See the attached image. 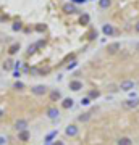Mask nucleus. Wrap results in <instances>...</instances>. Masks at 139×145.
I'll use <instances>...</instances> for the list:
<instances>
[{"label":"nucleus","instance_id":"nucleus-4","mask_svg":"<svg viewBox=\"0 0 139 145\" xmlns=\"http://www.w3.org/2000/svg\"><path fill=\"white\" fill-rule=\"evenodd\" d=\"M31 90H32L34 95H44L45 92H47V87H45V85H34Z\"/></svg>","mask_w":139,"mask_h":145},{"label":"nucleus","instance_id":"nucleus-12","mask_svg":"<svg viewBox=\"0 0 139 145\" xmlns=\"http://www.w3.org/2000/svg\"><path fill=\"white\" fill-rule=\"evenodd\" d=\"M13 66H15V61L7 60V61L3 63V69H5V71H10V69H13Z\"/></svg>","mask_w":139,"mask_h":145},{"label":"nucleus","instance_id":"nucleus-20","mask_svg":"<svg viewBox=\"0 0 139 145\" xmlns=\"http://www.w3.org/2000/svg\"><path fill=\"white\" fill-rule=\"evenodd\" d=\"M15 89H16V90H23V89H24V84H23V82H20V81L15 82Z\"/></svg>","mask_w":139,"mask_h":145},{"label":"nucleus","instance_id":"nucleus-29","mask_svg":"<svg viewBox=\"0 0 139 145\" xmlns=\"http://www.w3.org/2000/svg\"><path fill=\"white\" fill-rule=\"evenodd\" d=\"M71 2H75V3H84L86 0H71Z\"/></svg>","mask_w":139,"mask_h":145},{"label":"nucleus","instance_id":"nucleus-17","mask_svg":"<svg viewBox=\"0 0 139 145\" xmlns=\"http://www.w3.org/2000/svg\"><path fill=\"white\" fill-rule=\"evenodd\" d=\"M110 0H99V5H100V8H108L110 7Z\"/></svg>","mask_w":139,"mask_h":145},{"label":"nucleus","instance_id":"nucleus-23","mask_svg":"<svg viewBox=\"0 0 139 145\" xmlns=\"http://www.w3.org/2000/svg\"><path fill=\"white\" fill-rule=\"evenodd\" d=\"M36 52V45H29L27 47V53H34Z\"/></svg>","mask_w":139,"mask_h":145},{"label":"nucleus","instance_id":"nucleus-3","mask_svg":"<svg viewBox=\"0 0 139 145\" xmlns=\"http://www.w3.org/2000/svg\"><path fill=\"white\" fill-rule=\"evenodd\" d=\"M26 127H27V121L26 119H18L16 123H15V129L16 131H26Z\"/></svg>","mask_w":139,"mask_h":145},{"label":"nucleus","instance_id":"nucleus-8","mask_svg":"<svg viewBox=\"0 0 139 145\" xmlns=\"http://www.w3.org/2000/svg\"><path fill=\"white\" fill-rule=\"evenodd\" d=\"M102 31H104L105 36H113V34H115V29H113L112 24H105L104 27H102Z\"/></svg>","mask_w":139,"mask_h":145},{"label":"nucleus","instance_id":"nucleus-31","mask_svg":"<svg viewBox=\"0 0 139 145\" xmlns=\"http://www.w3.org/2000/svg\"><path fill=\"white\" fill-rule=\"evenodd\" d=\"M53 145H63V142H60V140L58 142H53Z\"/></svg>","mask_w":139,"mask_h":145},{"label":"nucleus","instance_id":"nucleus-1","mask_svg":"<svg viewBox=\"0 0 139 145\" xmlns=\"http://www.w3.org/2000/svg\"><path fill=\"white\" fill-rule=\"evenodd\" d=\"M120 89L125 90V92H131V89H134V82H133V81H129V79L121 81V84H120Z\"/></svg>","mask_w":139,"mask_h":145},{"label":"nucleus","instance_id":"nucleus-34","mask_svg":"<svg viewBox=\"0 0 139 145\" xmlns=\"http://www.w3.org/2000/svg\"><path fill=\"white\" fill-rule=\"evenodd\" d=\"M2 114H3V111H2V110H0V116H2Z\"/></svg>","mask_w":139,"mask_h":145},{"label":"nucleus","instance_id":"nucleus-22","mask_svg":"<svg viewBox=\"0 0 139 145\" xmlns=\"http://www.w3.org/2000/svg\"><path fill=\"white\" fill-rule=\"evenodd\" d=\"M89 23V16L87 15H82L81 16V24H87Z\"/></svg>","mask_w":139,"mask_h":145},{"label":"nucleus","instance_id":"nucleus-21","mask_svg":"<svg viewBox=\"0 0 139 145\" xmlns=\"http://www.w3.org/2000/svg\"><path fill=\"white\" fill-rule=\"evenodd\" d=\"M99 95H100L99 90H91V92H89V97H91V98H97Z\"/></svg>","mask_w":139,"mask_h":145},{"label":"nucleus","instance_id":"nucleus-26","mask_svg":"<svg viewBox=\"0 0 139 145\" xmlns=\"http://www.w3.org/2000/svg\"><path fill=\"white\" fill-rule=\"evenodd\" d=\"M36 29H37V31H39V32H42V31H44V29H45V26H42V24H39V26H37V27H36Z\"/></svg>","mask_w":139,"mask_h":145},{"label":"nucleus","instance_id":"nucleus-5","mask_svg":"<svg viewBox=\"0 0 139 145\" xmlns=\"http://www.w3.org/2000/svg\"><path fill=\"white\" fill-rule=\"evenodd\" d=\"M120 50V44L118 42H113V44H110L108 47H107V52L110 53V55H113V53H116Z\"/></svg>","mask_w":139,"mask_h":145},{"label":"nucleus","instance_id":"nucleus-2","mask_svg":"<svg viewBox=\"0 0 139 145\" xmlns=\"http://www.w3.org/2000/svg\"><path fill=\"white\" fill-rule=\"evenodd\" d=\"M65 134H66L68 137H76V135H78V127L75 124H70L68 127L65 129Z\"/></svg>","mask_w":139,"mask_h":145},{"label":"nucleus","instance_id":"nucleus-18","mask_svg":"<svg viewBox=\"0 0 139 145\" xmlns=\"http://www.w3.org/2000/svg\"><path fill=\"white\" fill-rule=\"evenodd\" d=\"M18 50H20V45H18V44H15V45H12V47H10V50H8V53H10V55H15Z\"/></svg>","mask_w":139,"mask_h":145},{"label":"nucleus","instance_id":"nucleus-10","mask_svg":"<svg viewBox=\"0 0 139 145\" xmlns=\"http://www.w3.org/2000/svg\"><path fill=\"white\" fill-rule=\"evenodd\" d=\"M89 119H91V113H82V114L78 116V121H79V123H86V121H89Z\"/></svg>","mask_w":139,"mask_h":145},{"label":"nucleus","instance_id":"nucleus-16","mask_svg":"<svg viewBox=\"0 0 139 145\" xmlns=\"http://www.w3.org/2000/svg\"><path fill=\"white\" fill-rule=\"evenodd\" d=\"M118 145H131V139H128V137H121L118 140Z\"/></svg>","mask_w":139,"mask_h":145},{"label":"nucleus","instance_id":"nucleus-32","mask_svg":"<svg viewBox=\"0 0 139 145\" xmlns=\"http://www.w3.org/2000/svg\"><path fill=\"white\" fill-rule=\"evenodd\" d=\"M136 31H137V32H139V23H137V24H136Z\"/></svg>","mask_w":139,"mask_h":145},{"label":"nucleus","instance_id":"nucleus-28","mask_svg":"<svg viewBox=\"0 0 139 145\" xmlns=\"http://www.w3.org/2000/svg\"><path fill=\"white\" fill-rule=\"evenodd\" d=\"M36 47H44V40H39L37 44H36Z\"/></svg>","mask_w":139,"mask_h":145},{"label":"nucleus","instance_id":"nucleus-15","mask_svg":"<svg viewBox=\"0 0 139 145\" xmlns=\"http://www.w3.org/2000/svg\"><path fill=\"white\" fill-rule=\"evenodd\" d=\"M60 97H62V95H60V92H58V90H52V92H50V100H52V102L60 100Z\"/></svg>","mask_w":139,"mask_h":145},{"label":"nucleus","instance_id":"nucleus-27","mask_svg":"<svg viewBox=\"0 0 139 145\" xmlns=\"http://www.w3.org/2000/svg\"><path fill=\"white\" fill-rule=\"evenodd\" d=\"M89 102H91L89 98H82V100H81V103H82V105H89Z\"/></svg>","mask_w":139,"mask_h":145},{"label":"nucleus","instance_id":"nucleus-14","mask_svg":"<svg viewBox=\"0 0 139 145\" xmlns=\"http://www.w3.org/2000/svg\"><path fill=\"white\" fill-rule=\"evenodd\" d=\"M62 106H63V108H71V106H73V98H65L63 102H62Z\"/></svg>","mask_w":139,"mask_h":145},{"label":"nucleus","instance_id":"nucleus-33","mask_svg":"<svg viewBox=\"0 0 139 145\" xmlns=\"http://www.w3.org/2000/svg\"><path fill=\"white\" fill-rule=\"evenodd\" d=\"M136 50H137V52H139V44H137V45H136Z\"/></svg>","mask_w":139,"mask_h":145},{"label":"nucleus","instance_id":"nucleus-6","mask_svg":"<svg viewBox=\"0 0 139 145\" xmlns=\"http://www.w3.org/2000/svg\"><path fill=\"white\" fill-rule=\"evenodd\" d=\"M70 89L75 90V92L81 90V89H82V82H81V81H71V82H70Z\"/></svg>","mask_w":139,"mask_h":145},{"label":"nucleus","instance_id":"nucleus-30","mask_svg":"<svg viewBox=\"0 0 139 145\" xmlns=\"http://www.w3.org/2000/svg\"><path fill=\"white\" fill-rule=\"evenodd\" d=\"M31 73H32V74H37L39 71H37V69H36V68H31Z\"/></svg>","mask_w":139,"mask_h":145},{"label":"nucleus","instance_id":"nucleus-7","mask_svg":"<svg viewBox=\"0 0 139 145\" xmlns=\"http://www.w3.org/2000/svg\"><path fill=\"white\" fill-rule=\"evenodd\" d=\"M137 105H139V100H136V98H129V100H126V102H125V106H126V108H129V110L136 108Z\"/></svg>","mask_w":139,"mask_h":145},{"label":"nucleus","instance_id":"nucleus-11","mask_svg":"<svg viewBox=\"0 0 139 145\" xmlns=\"http://www.w3.org/2000/svg\"><path fill=\"white\" fill-rule=\"evenodd\" d=\"M18 139L23 140V142H26L27 139H29V132H27V131H21L20 134H18Z\"/></svg>","mask_w":139,"mask_h":145},{"label":"nucleus","instance_id":"nucleus-24","mask_svg":"<svg viewBox=\"0 0 139 145\" xmlns=\"http://www.w3.org/2000/svg\"><path fill=\"white\" fill-rule=\"evenodd\" d=\"M13 29H15V31H20V29H21V24H20V23H15V24H13Z\"/></svg>","mask_w":139,"mask_h":145},{"label":"nucleus","instance_id":"nucleus-25","mask_svg":"<svg viewBox=\"0 0 139 145\" xmlns=\"http://www.w3.org/2000/svg\"><path fill=\"white\" fill-rule=\"evenodd\" d=\"M7 142V137H3V135H0V145H3Z\"/></svg>","mask_w":139,"mask_h":145},{"label":"nucleus","instance_id":"nucleus-19","mask_svg":"<svg viewBox=\"0 0 139 145\" xmlns=\"http://www.w3.org/2000/svg\"><path fill=\"white\" fill-rule=\"evenodd\" d=\"M55 135H57V132H55V131H53V132H50V134L47 135V137H45V142H47V143H50V142H52V139L55 137Z\"/></svg>","mask_w":139,"mask_h":145},{"label":"nucleus","instance_id":"nucleus-9","mask_svg":"<svg viewBox=\"0 0 139 145\" xmlns=\"http://www.w3.org/2000/svg\"><path fill=\"white\" fill-rule=\"evenodd\" d=\"M63 11H65V13H75L76 8H75V5L66 3V5H63Z\"/></svg>","mask_w":139,"mask_h":145},{"label":"nucleus","instance_id":"nucleus-13","mask_svg":"<svg viewBox=\"0 0 139 145\" xmlns=\"http://www.w3.org/2000/svg\"><path fill=\"white\" fill-rule=\"evenodd\" d=\"M47 114H49V118L55 119V118H58V110H57V108H50V110L47 111Z\"/></svg>","mask_w":139,"mask_h":145}]
</instances>
